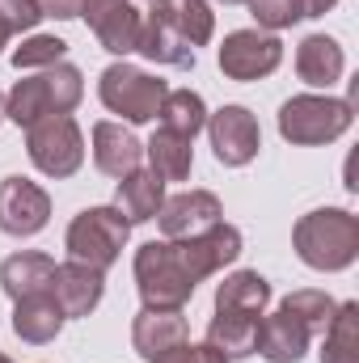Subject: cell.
I'll return each mask as SVG.
<instances>
[{
  "label": "cell",
  "mask_w": 359,
  "mask_h": 363,
  "mask_svg": "<svg viewBox=\"0 0 359 363\" xmlns=\"http://www.w3.org/2000/svg\"><path fill=\"white\" fill-rule=\"evenodd\" d=\"M292 250L309 271L338 274L359 258V216L347 207H317L296 220Z\"/></svg>",
  "instance_id": "1"
},
{
  "label": "cell",
  "mask_w": 359,
  "mask_h": 363,
  "mask_svg": "<svg viewBox=\"0 0 359 363\" xmlns=\"http://www.w3.org/2000/svg\"><path fill=\"white\" fill-rule=\"evenodd\" d=\"M85 97V77L77 64H51L4 93V118L17 127H34L47 114H72Z\"/></svg>",
  "instance_id": "2"
},
{
  "label": "cell",
  "mask_w": 359,
  "mask_h": 363,
  "mask_svg": "<svg viewBox=\"0 0 359 363\" xmlns=\"http://www.w3.org/2000/svg\"><path fill=\"white\" fill-rule=\"evenodd\" d=\"M355 123V101L351 97H330V93H296L279 106V135L296 148H317L334 144L351 131Z\"/></svg>",
  "instance_id": "3"
},
{
  "label": "cell",
  "mask_w": 359,
  "mask_h": 363,
  "mask_svg": "<svg viewBox=\"0 0 359 363\" xmlns=\"http://www.w3.org/2000/svg\"><path fill=\"white\" fill-rule=\"evenodd\" d=\"M131 271H136V287H140L144 308H186L194 287H199L190 279V271L182 267L178 245L165 241V237L161 241H144L136 250Z\"/></svg>",
  "instance_id": "4"
},
{
  "label": "cell",
  "mask_w": 359,
  "mask_h": 363,
  "mask_svg": "<svg viewBox=\"0 0 359 363\" xmlns=\"http://www.w3.org/2000/svg\"><path fill=\"white\" fill-rule=\"evenodd\" d=\"M170 85L127 60H114L101 77H97V97L110 114H118L127 127H140V123H153L161 114V101H165Z\"/></svg>",
  "instance_id": "5"
},
{
  "label": "cell",
  "mask_w": 359,
  "mask_h": 363,
  "mask_svg": "<svg viewBox=\"0 0 359 363\" xmlns=\"http://www.w3.org/2000/svg\"><path fill=\"white\" fill-rule=\"evenodd\" d=\"M127 237H131V224L118 216V207H85L72 216V224L64 233V250L72 262H85L106 274L123 258Z\"/></svg>",
  "instance_id": "6"
},
{
  "label": "cell",
  "mask_w": 359,
  "mask_h": 363,
  "mask_svg": "<svg viewBox=\"0 0 359 363\" xmlns=\"http://www.w3.org/2000/svg\"><path fill=\"white\" fill-rule=\"evenodd\" d=\"M26 157L43 178H72L85 165V135L72 114H47L26 127Z\"/></svg>",
  "instance_id": "7"
},
{
  "label": "cell",
  "mask_w": 359,
  "mask_h": 363,
  "mask_svg": "<svg viewBox=\"0 0 359 363\" xmlns=\"http://www.w3.org/2000/svg\"><path fill=\"white\" fill-rule=\"evenodd\" d=\"M216 64L228 81H241V85L263 81L283 64V43H279V34H267V30H233V34H224Z\"/></svg>",
  "instance_id": "8"
},
{
  "label": "cell",
  "mask_w": 359,
  "mask_h": 363,
  "mask_svg": "<svg viewBox=\"0 0 359 363\" xmlns=\"http://www.w3.org/2000/svg\"><path fill=\"white\" fill-rule=\"evenodd\" d=\"M207 140H211V152L220 165L228 169H241L258 157L263 148V127L258 118L245 110V106H220L216 114H207Z\"/></svg>",
  "instance_id": "9"
},
{
  "label": "cell",
  "mask_w": 359,
  "mask_h": 363,
  "mask_svg": "<svg viewBox=\"0 0 359 363\" xmlns=\"http://www.w3.org/2000/svg\"><path fill=\"white\" fill-rule=\"evenodd\" d=\"M51 220V194L38 186V182L13 178L0 182V233L9 237H38Z\"/></svg>",
  "instance_id": "10"
},
{
  "label": "cell",
  "mask_w": 359,
  "mask_h": 363,
  "mask_svg": "<svg viewBox=\"0 0 359 363\" xmlns=\"http://www.w3.org/2000/svg\"><path fill=\"white\" fill-rule=\"evenodd\" d=\"M174 245H178V258H182V267L190 271V279L203 283V279L220 274L224 267H233L241 258V228L220 220V224L203 228L199 237H186V241H174Z\"/></svg>",
  "instance_id": "11"
},
{
  "label": "cell",
  "mask_w": 359,
  "mask_h": 363,
  "mask_svg": "<svg viewBox=\"0 0 359 363\" xmlns=\"http://www.w3.org/2000/svg\"><path fill=\"white\" fill-rule=\"evenodd\" d=\"M81 17L89 21L93 38L110 55L127 60L136 51V43H140V17L144 13L131 0H81Z\"/></svg>",
  "instance_id": "12"
},
{
  "label": "cell",
  "mask_w": 359,
  "mask_h": 363,
  "mask_svg": "<svg viewBox=\"0 0 359 363\" xmlns=\"http://www.w3.org/2000/svg\"><path fill=\"white\" fill-rule=\"evenodd\" d=\"M224 220V203L211 194V190H182V194H165L161 211H157V224H161V237L165 241H186V237H199L203 228L220 224Z\"/></svg>",
  "instance_id": "13"
},
{
  "label": "cell",
  "mask_w": 359,
  "mask_h": 363,
  "mask_svg": "<svg viewBox=\"0 0 359 363\" xmlns=\"http://www.w3.org/2000/svg\"><path fill=\"white\" fill-rule=\"evenodd\" d=\"M136 51L153 64H165V68H194V47L178 34V26L170 21V9L165 0L161 4H148V13L140 17V43Z\"/></svg>",
  "instance_id": "14"
},
{
  "label": "cell",
  "mask_w": 359,
  "mask_h": 363,
  "mask_svg": "<svg viewBox=\"0 0 359 363\" xmlns=\"http://www.w3.org/2000/svg\"><path fill=\"white\" fill-rule=\"evenodd\" d=\"M51 300L60 304V313L72 321V317H89L93 308L101 304L106 296V274L85 267V262H55V274H51Z\"/></svg>",
  "instance_id": "15"
},
{
  "label": "cell",
  "mask_w": 359,
  "mask_h": 363,
  "mask_svg": "<svg viewBox=\"0 0 359 363\" xmlns=\"http://www.w3.org/2000/svg\"><path fill=\"white\" fill-rule=\"evenodd\" d=\"M186 338H190V325L182 308H140L131 321V347L140 359H157L161 351L178 347Z\"/></svg>",
  "instance_id": "16"
},
{
  "label": "cell",
  "mask_w": 359,
  "mask_h": 363,
  "mask_svg": "<svg viewBox=\"0 0 359 363\" xmlns=\"http://www.w3.org/2000/svg\"><path fill=\"white\" fill-rule=\"evenodd\" d=\"M144 161V144L123 127V123H110L101 118L93 127V165L106 174V178H127L131 169H140Z\"/></svg>",
  "instance_id": "17"
},
{
  "label": "cell",
  "mask_w": 359,
  "mask_h": 363,
  "mask_svg": "<svg viewBox=\"0 0 359 363\" xmlns=\"http://www.w3.org/2000/svg\"><path fill=\"white\" fill-rule=\"evenodd\" d=\"M309 342H313V330L283 308L275 317H263L258 325V355L267 363H300L309 355Z\"/></svg>",
  "instance_id": "18"
},
{
  "label": "cell",
  "mask_w": 359,
  "mask_h": 363,
  "mask_svg": "<svg viewBox=\"0 0 359 363\" xmlns=\"http://www.w3.org/2000/svg\"><path fill=\"white\" fill-rule=\"evenodd\" d=\"M64 321H68V317L60 313V304L51 300V291H34V296L13 300V334H17L21 342H30V347L55 342L60 330H64Z\"/></svg>",
  "instance_id": "19"
},
{
  "label": "cell",
  "mask_w": 359,
  "mask_h": 363,
  "mask_svg": "<svg viewBox=\"0 0 359 363\" xmlns=\"http://www.w3.org/2000/svg\"><path fill=\"white\" fill-rule=\"evenodd\" d=\"M343 68H347V55L338 47V38L330 34H309L300 47H296V77L313 89H326L343 81Z\"/></svg>",
  "instance_id": "20"
},
{
  "label": "cell",
  "mask_w": 359,
  "mask_h": 363,
  "mask_svg": "<svg viewBox=\"0 0 359 363\" xmlns=\"http://www.w3.org/2000/svg\"><path fill=\"white\" fill-rule=\"evenodd\" d=\"M165 203V182L157 178L153 169H131L127 178H118V190H114V207L127 224H148L157 220Z\"/></svg>",
  "instance_id": "21"
},
{
  "label": "cell",
  "mask_w": 359,
  "mask_h": 363,
  "mask_svg": "<svg viewBox=\"0 0 359 363\" xmlns=\"http://www.w3.org/2000/svg\"><path fill=\"white\" fill-rule=\"evenodd\" d=\"M51 274H55V258L43 254V250H17L0 262V287L9 300H21V296H34V291H47L51 287Z\"/></svg>",
  "instance_id": "22"
},
{
  "label": "cell",
  "mask_w": 359,
  "mask_h": 363,
  "mask_svg": "<svg viewBox=\"0 0 359 363\" xmlns=\"http://www.w3.org/2000/svg\"><path fill=\"white\" fill-rule=\"evenodd\" d=\"M258 325L263 317H250V313H216L207 321V347H216L224 359H250L258 355Z\"/></svg>",
  "instance_id": "23"
},
{
  "label": "cell",
  "mask_w": 359,
  "mask_h": 363,
  "mask_svg": "<svg viewBox=\"0 0 359 363\" xmlns=\"http://www.w3.org/2000/svg\"><path fill=\"white\" fill-rule=\"evenodd\" d=\"M144 157H148V169L161 182H186L194 169V140H186L170 127H157L153 140L144 144Z\"/></svg>",
  "instance_id": "24"
},
{
  "label": "cell",
  "mask_w": 359,
  "mask_h": 363,
  "mask_svg": "<svg viewBox=\"0 0 359 363\" xmlns=\"http://www.w3.org/2000/svg\"><path fill=\"white\" fill-rule=\"evenodd\" d=\"M270 304V283L258 271H233L216 287V313H250L263 317Z\"/></svg>",
  "instance_id": "25"
},
{
  "label": "cell",
  "mask_w": 359,
  "mask_h": 363,
  "mask_svg": "<svg viewBox=\"0 0 359 363\" xmlns=\"http://www.w3.org/2000/svg\"><path fill=\"white\" fill-rule=\"evenodd\" d=\"M321 363H359V304L347 300L334 308L330 325L321 330Z\"/></svg>",
  "instance_id": "26"
},
{
  "label": "cell",
  "mask_w": 359,
  "mask_h": 363,
  "mask_svg": "<svg viewBox=\"0 0 359 363\" xmlns=\"http://www.w3.org/2000/svg\"><path fill=\"white\" fill-rule=\"evenodd\" d=\"M157 118H161V127H170V131H178L186 140H194L207 127V101L194 89H170Z\"/></svg>",
  "instance_id": "27"
},
{
  "label": "cell",
  "mask_w": 359,
  "mask_h": 363,
  "mask_svg": "<svg viewBox=\"0 0 359 363\" xmlns=\"http://www.w3.org/2000/svg\"><path fill=\"white\" fill-rule=\"evenodd\" d=\"M170 9V21L178 26V34L190 47H207L211 34H216V13L207 0H165Z\"/></svg>",
  "instance_id": "28"
},
{
  "label": "cell",
  "mask_w": 359,
  "mask_h": 363,
  "mask_svg": "<svg viewBox=\"0 0 359 363\" xmlns=\"http://www.w3.org/2000/svg\"><path fill=\"white\" fill-rule=\"evenodd\" d=\"M279 308L283 313H292V317H300L313 334H321L326 325H330V317H334V296L330 291H317V287H300V291H292V296H283L279 300Z\"/></svg>",
  "instance_id": "29"
},
{
  "label": "cell",
  "mask_w": 359,
  "mask_h": 363,
  "mask_svg": "<svg viewBox=\"0 0 359 363\" xmlns=\"http://www.w3.org/2000/svg\"><path fill=\"white\" fill-rule=\"evenodd\" d=\"M64 55H68V43L64 38H55V34H30L13 51V68L17 72H43L51 64H60Z\"/></svg>",
  "instance_id": "30"
},
{
  "label": "cell",
  "mask_w": 359,
  "mask_h": 363,
  "mask_svg": "<svg viewBox=\"0 0 359 363\" xmlns=\"http://www.w3.org/2000/svg\"><path fill=\"white\" fill-rule=\"evenodd\" d=\"M245 4H250L258 30H267V34H279V30L304 21V0H245Z\"/></svg>",
  "instance_id": "31"
},
{
  "label": "cell",
  "mask_w": 359,
  "mask_h": 363,
  "mask_svg": "<svg viewBox=\"0 0 359 363\" xmlns=\"http://www.w3.org/2000/svg\"><path fill=\"white\" fill-rule=\"evenodd\" d=\"M148 363H228L216 347H207V342H178V347H170V351H161L157 359H148Z\"/></svg>",
  "instance_id": "32"
},
{
  "label": "cell",
  "mask_w": 359,
  "mask_h": 363,
  "mask_svg": "<svg viewBox=\"0 0 359 363\" xmlns=\"http://www.w3.org/2000/svg\"><path fill=\"white\" fill-rule=\"evenodd\" d=\"M43 17H55V21H72L81 17V0H38Z\"/></svg>",
  "instance_id": "33"
},
{
  "label": "cell",
  "mask_w": 359,
  "mask_h": 363,
  "mask_svg": "<svg viewBox=\"0 0 359 363\" xmlns=\"http://www.w3.org/2000/svg\"><path fill=\"white\" fill-rule=\"evenodd\" d=\"M338 0H304V17H326Z\"/></svg>",
  "instance_id": "34"
},
{
  "label": "cell",
  "mask_w": 359,
  "mask_h": 363,
  "mask_svg": "<svg viewBox=\"0 0 359 363\" xmlns=\"http://www.w3.org/2000/svg\"><path fill=\"white\" fill-rule=\"evenodd\" d=\"M9 38H13V30H9V26H4V21H0V51H4V47H9Z\"/></svg>",
  "instance_id": "35"
},
{
  "label": "cell",
  "mask_w": 359,
  "mask_h": 363,
  "mask_svg": "<svg viewBox=\"0 0 359 363\" xmlns=\"http://www.w3.org/2000/svg\"><path fill=\"white\" fill-rule=\"evenodd\" d=\"M0 123H4V93H0Z\"/></svg>",
  "instance_id": "36"
},
{
  "label": "cell",
  "mask_w": 359,
  "mask_h": 363,
  "mask_svg": "<svg viewBox=\"0 0 359 363\" xmlns=\"http://www.w3.org/2000/svg\"><path fill=\"white\" fill-rule=\"evenodd\" d=\"M220 4H245V0H220Z\"/></svg>",
  "instance_id": "37"
},
{
  "label": "cell",
  "mask_w": 359,
  "mask_h": 363,
  "mask_svg": "<svg viewBox=\"0 0 359 363\" xmlns=\"http://www.w3.org/2000/svg\"><path fill=\"white\" fill-rule=\"evenodd\" d=\"M0 363H13V359H9V355H4V351H0Z\"/></svg>",
  "instance_id": "38"
},
{
  "label": "cell",
  "mask_w": 359,
  "mask_h": 363,
  "mask_svg": "<svg viewBox=\"0 0 359 363\" xmlns=\"http://www.w3.org/2000/svg\"><path fill=\"white\" fill-rule=\"evenodd\" d=\"M148 4H161V0H148Z\"/></svg>",
  "instance_id": "39"
}]
</instances>
